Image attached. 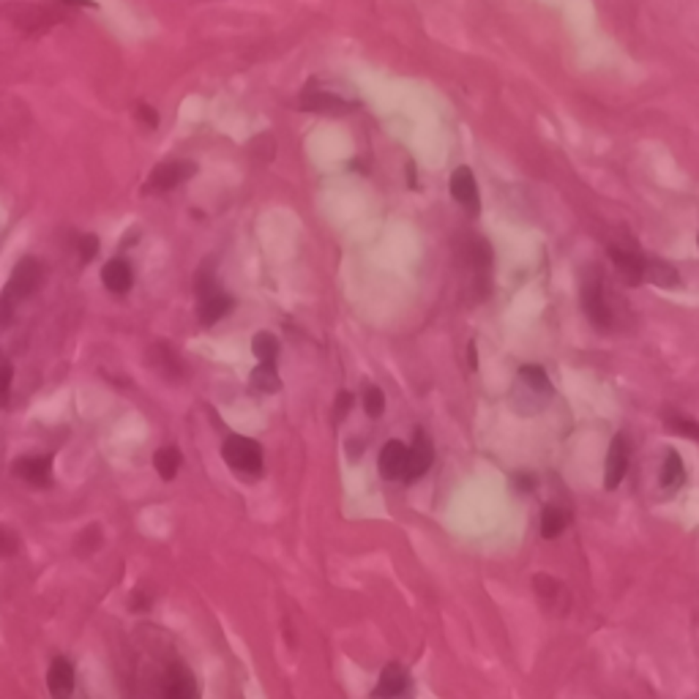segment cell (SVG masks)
<instances>
[{"mask_svg": "<svg viewBox=\"0 0 699 699\" xmlns=\"http://www.w3.org/2000/svg\"><path fill=\"white\" fill-rule=\"evenodd\" d=\"M364 410H366V415L369 418H380L382 415V410H385V397H382V391L380 388H366V393H364Z\"/></svg>", "mask_w": 699, "mask_h": 699, "instance_id": "cell-29", "label": "cell"}, {"mask_svg": "<svg viewBox=\"0 0 699 699\" xmlns=\"http://www.w3.org/2000/svg\"><path fill=\"white\" fill-rule=\"evenodd\" d=\"M249 151H251V156H254V159L271 161V159H274V153H276V143H274V137H271V135H259L257 140H251Z\"/></svg>", "mask_w": 699, "mask_h": 699, "instance_id": "cell-28", "label": "cell"}, {"mask_svg": "<svg viewBox=\"0 0 699 699\" xmlns=\"http://www.w3.org/2000/svg\"><path fill=\"white\" fill-rule=\"evenodd\" d=\"M222 456L235 473H243L251 478L262 473V448H259V443L251 440V437L230 434L222 446Z\"/></svg>", "mask_w": 699, "mask_h": 699, "instance_id": "cell-2", "label": "cell"}, {"mask_svg": "<svg viewBox=\"0 0 699 699\" xmlns=\"http://www.w3.org/2000/svg\"><path fill=\"white\" fill-rule=\"evenodd\" d=\"M12 364H0V407H6L9 405V391H12Z\"/></svg>", "mask_w": 699, "mask_h": 699, "instance_id": "cell-32", "label": "cell"}, {"mask_svg": "<svg viewBox=\"0 0 699 699\" xmlns=\"http://www.w3.org/2000/svg\"><path fill=\"white\" fill-rule=\"evenodd\" d=\"M164 696H169V699H192L194 694H197V683H194V678H192V672L189 670H184V667H172L169 672H167V678H164Z\"/></svg>", "mask_w": 699, "mask_h": 699, "instance_id": "cell-15", "label": "cell"}, {"mask_svg": "<svg viewBox=\"0 0 699 699\" xmlns=\"http://www.w3.org/2000/svg\"><path fill=\"white\" fill-rule=\"evenodd\" d=\"M300 110L306 112H320V115H347L350 110H353V104L323 91V87H315L309 85L306 91L300 94Z\"/></svg>", "mask_w": 699, "mask_h": 699, "instance_id": "cell-7", "label": "cell"}, {"mask_svg": "<svg viewBox=\"0 0 699 699\" xmlns=\"http://www.w3.org/2000/svg\"><path fill=\"white\" fill-rule=\"evenodd\" d=\"M582 309L598 331H606L612 325V306L606 300L604 279L598 271H588L582 276Z\"/></svg>", "mask_w": 699, "mask_h": 699, "instance_id": "cell-1", "label": "cell"}, {"mask_svg": "<svg viewBox=\"0 0 699 699\" xmlns=\"http://www.w3.org/2000/svg\"><path fill=\"white\" fill-rule=\"evenodd\" d=\"M102 282L110 292H128L131 284H135V274H131L126 259H110L107 266L102 268Z\"/></svg>", "mask_w": 699, "mask_h": 699, "instance_id": "cell-14", "label": "cell"}, {"mask_svg": "<svg viewBox=\"0 0 699 699\" xmlns=\"http://www.w3.org/2000/svg\"><path fill=\"white\" fill-rule=\"evenodd\" d=\"M511 481H514V487H516L519 492H533V489L539 487L536 475H530V473H519V475H514Z\"/></svg>", "mask_w": 699, "mask_h": 699, "instance_id": "cell-35", "label": "cell"}, {"mask_svg": "<svg viewBox=\"0 0 699 699\" xmlns=\"http://www.w3.org/2000/svg\"><path fill=\"white\" fill-rule=\"evenodd\" d=\"M6 17L28 36H41V33H47L61 17L55 12H47V9H41V6H9L6 9Z\"/></svg>", "mask_w": 699, "mask_h": 699, "instance_id": "cell-4", "label": "cell"}, {"mask_svg": "<svg viewBox=\"0 0 699 699\" xmlns=\"http://www.w3.org/2000/svg\"><path fill=\"white\" fill-rule=\"evenodd\" d=\"M63 4H69V6H82V9H96L94 0H63Z\"/></svg>", "mask_w": 699, "mask_h": 699, "instance_id": "cell-39", "label": "cell"}, {"mask_svg": "<svg viewBox=\"0 0 699 699\" xmlns=\"http://www.w3.org/2000/svg\"><path fill=\"white\" fill-rule=\"evenodd\" d=\"M192 175H197V164L194 161H164L159 167H153L151 178H148V192H172L178 189L181 184H186Z\"/></svg>", "mask_w": 699, "mask_h": 699, "instance_id": "cell-5", "label": "cell"}, {"mask_svg": "<svg viewBox=\"0 0 699 699\" xmlns=\"http://www.w3.org/2000/svg\"><path fill=\"white\" fill-rule=\"evenodd\" d=\"M432 462H434V446H432V440L421 429H415V443L407 448V465H405V475L402 478L405 481L421 478L432 467Z\"/></svg>", "mask_w": 699, "mask_h": 699, "instance_id": "cell-9", "label": "cell"}, {"mask_svg": "<svg viewBox=\"0 0 699 699\" xmlns=\"http://www.w3.org/2000/svg\"><path fill=\"white\" fill-rule=\"evenodd\" d=\"M350 407H353V393H350V391H339V397H336V402H333V421L341 424V421L347 418Z\"/></svg>", "mask_w": 699, "mask_h": 699, "instance_id": "cell-31", "label": "cell"}, {"mask_svg": "<svg viewBox=\"0 0 699 699\" xmlns=\"http://www.w3.org/2000/svg\"><path fill=\"white\" fill-rule=\"evenodd\" d=\"M645 279H650L655 287H664V290L680 287V274L664 259H645Z\"/></svg>", "mask_w": 699, "mask_h": 699, "instance_id": "cell-16", "label": "cell"}, {"mask_svg": "<svg viewBox=\"0 0 699 699\" xmlns=\"http://www.w3.org/2000/svg\"><path fill=\"white\" fill-rule=\"evenodd\" d=\"M686 478V467H683V459L678 451H667L664 456V465H662V489L667 492H675Z\"/></svg>", "mask_w": 699, "mask_h": 699, "instance_id": "cell-20", "label": "cell"}, {"mask_svg": "<svg viewBox=\"0 0 699 699\" xmlns=\"http://www.w3.org/2000/svg\"><path fill=\"white\" fill-rule=\"evenodd\" d=\"M41 276H44V268H41V262L33 259V257H25L17 262V268L12 271V279L6 284V292L4 298H0V306L4 309H12V303L28 298L30 292H36V287L41 284Z\"/></svg>", "mask_w": 699, "mask_h": 699, "instance_id": "cell-3", "label": "cell"}, {"mask_svg": "<svg viewBox=\"0 0 699 699\" xmlns=\"http://www.w3.org/2000/svg\"><path fill=\"white\" fill-rule=\"evenodd\" d=\"M148 604H151V601L143 596V590H137V593H135V598H131V609H137V612L148 609Z\"/></svg>", "mask_w": 699, "mask_h": 699, "instance_id": "cell-37", "label": "cell"}, {"mask_svg": "<svg viewBox=\"0 0 699 699\" xmlns=\"http://www.w3.org/2000/svg\"><path fill=\"white\" fill-rule=\"evenodd\" d=\"M533 593L544 601V606L552 612V615H565V606L557 604V598H568L563 582H557V580L549 577V574H536V577H533Z\"/></svg>", "mask_w": 699, "mask_h": 699, "instance_id": "cell-13", "label": "cell"}, {"mask_svg": "<svg viewBox=\"0 0 699 699\" xmlns=\"http://www.w3.org/2000/svg\"><path fill=\"white\" fill-rule=\"evenodd\" d=\"M451 194L467 213L475 216L481 210V192H478L475 175H473L470 167H456L454 169V175H451Z\"/></svg>", "mask_w": 699, "mask_h": 699, "instance_id": "cell-8", "label": "cell"}, {"mask_svg": "<svg viewBox=\"0 0 699 699\" xmlns=\"http://www.w3.org/2000/svg\"><path fill=\"white\" fill-rule=\"evenodd\" d=\"M96 254H99V238L96 235H82L79 238V257H82V262L94 259Z\"/></svg>", "mask_w": 699, "mask_h": 699, "instance_id": "cell-34", "label": "cell"}, {"mask_svg": "<svg viewBox=\"0 0 699 699\" xmlns=\"http://www.w3.org/2000/svg\"><path fill=\"white\" fill-rule=\"evenodd\" d=\"M17 547H20V539H17L9 528H4V524H0V557L14 555Z\"/></svg>", "mask_w": 699, "mask_h": 699, "instance_id": "cell-33", "label": "cell"}, {"mask_svg": "<svg viewBox=\"0 0 699 699\" xmlns=\"http://www.w3.org/2000/svg\"><path fill=\"white\" fill-rule=\"evenodd\" d=\"M14 475L30 487H47L53 478V456H22L14 462Z\"/></svg>", "mask_w": 699, "mask_h": 699, "instance_id": "cell-10", "label": "cell"}, {"mask_svg": "<svg viewBox=\"0 0 699 699\" xmlns=\"http://www.w3.org/2000/svg\"><path fill=\"white\" fill-rule=\"evenodd\" d=\"M251 350L259 364H276L279 358V339L274 333H257L251 339Z\"/></svg>", "mask_w": 699, "mask_h": 699, "instance_id": "cell-24", "label": "cell"}, {"mask_svg": "<svg viewBox=\"0 0 699 699\" xmlns=\"http://www.w3.org/2000/svg\"><path fill=\"white\" fill-rule=\"evenodd\" d=\"M47 686L55 696H69L74 691V667L66 659H55L47 672Z\"/></svg>", "mask_w": 699, "mask_h": 699, "instance_id": "cell-17", "label": "cell"}, {"mask_svg": "<svg viewBox=\"0 0 699 699\" xmlns=\"http://www.w3.org/2000/svg\"><path fill=\"white\" fill-rule=\"evenodd\" d=\"M467 364H470V369H473V372L478 369V350H475V341H470V344H467Z\"/></svg>", "mask_w": 699, "mask_h": 699, "instance_id": "cell-38", "label": "cell"}, {"mask_svg": "<svg viewBox=\"0 0 699 699\" xmlns=\"http://www.w3.org/2000/svg\"><path fill=\"white\" fill-rule=\"evenodd\" d=\"M519 380L528 385L530 391H536V393H544V397H549L552 393V382H549V377H547V372L541 369V366H522L519 369Z\"/></svg>", "mask_w": 699, "mask_h": 699, "instance_id": "cell-25", "label": "cell"}, {"mask_svg": "<svg viewBox=\"0 0 699 699\" xmlns=\"http://www.w3.org/2000/svg\"><path fill=\"white\" fill-rule=\"evenodd\" d=\"M251 391L257 393H276L282 388V380L276 374V364H259L254 372H251V380H249Z\"/></svg>", "mask_w": 699, "mask_h": 699, "instance_id": "cell-22", "label": "cell"}, {"mask_svg": "<svg viewBox=\"0 0 699 699\" xmlns=\"http://www.w3.org/2000/svg\"><path fill=\"white\" fill-rule=\"evenodd\" d=\"M664 424H667L672 432H678V434H683V437H691V440L699 443V424H696L694 418H686V415H664Z\"/></svg>", "mask_w": 699, "mask_h": 699, "instance_id": "cell-27", "label": "cell"}, {"mask_svg": "<svg viewBox=\"0 0 699 699\" xmlns=\"http://www.w3.org/2000/svg\"><path fill=\"white\" fill-rule=\"evenodd\" d=\"M405 465H407V446L399 443V440H391L382 446L380 451V475L388 478V481H399L405 475Z\"/></svg>", "mask_w": 699, "mask_h": 699, "instance_id": "cell-12", "label": "cell"}, {"mask_svg": "<svg viewBox=\"0 0 699 699\" xmlns=\"http://www.w3.org/2000/svg\"><path fill=\"white\" fill-rule=\"evenodd\" d=\"M102 544H104L102 528H99V524H91V528L79 533V539H77L74 547H77V555H94Z\"/></svg>", "mask_w": 699, "mask_h": 699, "instance_id": "cell-26", "label": "cell"}, {"mask_svg": "<svg viewBox=\"0 0 699 699\" xmlns=\"http://www.w3.org/2000/svg\"><path fill=\"white\" fill-rule=\"evenodd\" d=\"M407 688V672L399 664H388L380 672V683L374 688V696H399Z\"/></svg>", "mask_w": 699, "mask_h": 699, "instance_id": "cell-18", "label": "cell"}, {"mask_svg": "<svg viewBox=\"0 0 699 699\" xmlns=\"http://www.w3.org/2000/svg\"><path fill=\"white\" fill-rule=\"evenodd\" d=\"M137 118H140L148 128H156V126H159V112H156L153 107H148V104H140V107H137Z\"/></svg>", "mask_w": 699, "mask_h": 699, "instance_id": "cell-36", "label": "cell"}, {"mask_svg": "<svg viewBox=\"0 0 699 699\" xmlns=\"http://www.w3.org/2000/svg\"><path fill=\"white\" fill-rule=\"evenodd\" d=\"M609 259L615 262V271L621 274L623 284H629V287L642 284V279H645V259H642V257H637L634 251L612 246V249H609Z\"/></svg>", "mask_w": 699, "mask_h": 699, "instance_id": "cell-11", "label": "cell"}, {"mask_svg": "<svg viewBox=\"0 0 699 699\" xmlns=\"http://www.w3.org/2000/svg\"><path fill=\"white\" fill-rule=\"evenodd\" d=\"M568 528V514L557 506H547L541 514V536L547 541H555L563 536V530Z\"/></svg>", "mask_w": 699, "mask_h": 699, "instance_id": "cell-21", "label": "cell"}, {"mask_svg": "<svg viewBox=\"0 0 699 699\" xmlns=\"http://www.w3.org/2000/svg\"><path fill=\"white\" fill-rule=\"evenodd\" d=\"M629 456H631V451H629L626 434H615V437H612L609 454H606V473H604L606 489H618L621 487V481L629 473Z\"/></svg>", "mask_w": 699, "mask_h": 699, "instance_id": "cell-6", "label": "cell"}, {"mask_svg": "<svg viewBox=\"0 0 699 699\" xmlns=\"http://www.w3.org/2000/svg\"><path fill=\"white\" fill-rule=\"evenodd\" d=\"M194 290H197V295H200L202 300L218 292V287H216V276H213L210 268H202V271L194 276Z\"/></svg>", "mask_w": 699, "mask_h": 699, "instance_id": "cell-30", "label": "cell"}, {"mask_svg": "<svg viewBox=\"0 0 699 699\" xmlns=\"http://www.w3.org/2000/svg\"><path fill=\"white\" fill-rule=\"evenodd\" d=\"M233 306H235V300H233L230 295H222V292H216V295L205 298L202 306H200V323H202V325L218 323L225 315H230Z\"/></svg>", "mask_w": 699, "mask_h": 699, "instance_id": "cell-19", "label": "cell"}, {"mask_svg": "<svg viewBox=\"0 0 699 699\" xmlns=\"http://www.w3.org/2000/svg\"><path fill=\"white\" fill-rule=\"evenodd\" d=\"M181 462H184V456H181V451L175 448V446L159 448V451H156V456H153V467H156V473H159L164 481H172L175 475H178V470H181Z\"/></svg>", "mask_w": 699, "mask_h": 699, "instance_id": "cell-23", "label": "cell"}]
</instances>
